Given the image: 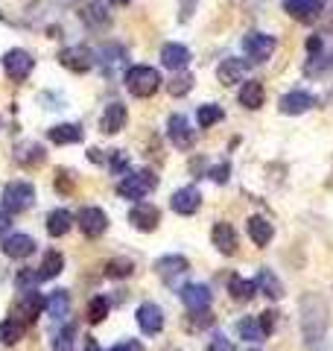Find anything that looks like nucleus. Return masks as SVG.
I'll return each instance as SVG.
<instances>
[{
  "label": "nucleus",
  "instance_id": "nucleus-1",
  "mask_svg": "<svg viewBox=\"0 0 333 351\" xmlns=\"http://www.w3.org/2000/svg\"><path fill=\"white\" fill-rule=\"evenodd\" d=\"M298 313H301V337L310 351H316V346H321V339L328 334V322H330V313H328V302L321 299L319 293H304L301 302H298Z\"/></svg>",
  "mask_w": 333,
  "mask_h": 351
},
{
  "label": "nucleus",
  "instance_id": "nucleus-2",
  "mask_svg": "<svg viewBox=\"0 0 333 351\" xmlns=\"http://www.w3.org/2000/svg\"><path fill=\"white\" fill-rule=\"evenodd\" d=\"M161 82H164L161 73L149 68V64H135V68L126 71V88L132 91V97H140V100L152 97L161 88Z\"/></svg>",
  "mask_w": 333,
  "mask_h": 351
},
{
  "label": "nucleus",
  "instance_id": "nucleus-3",
  "mask_svg": "<svg viewBox=\"0 0 333 351\" xmlns=\"http://www.w3.org/2000/svg\"><path fill=\"white\" fill-rule=\"evenodd\" d=\"M36 202V188L29 182H9L3 188V208L9 214H21Z\"/></svg>",
  "mask_w": 333,
  "mask_h": 351
},
{
  "label": "nucleus",
  "instance_id": "nucleus-4",
  "mask_svg": "<svg viewBox=\"0 0 333 351\" xmlns=\"http://www.w3.org/2000/svg\"><path fill=\"white\" fill-rule=\"evenodd\" d=\"M155 184H158V179L149 173V170H140V173H129L123 182L117 184V193L123 196V199H143L147 193L155 191Z\"/></svg>",
  "mask_w": 333,
  "mask_h": 351
},
{
  "label": "nucleus",
  "instance_id": "nucleus-5",
  "mask_svg": "<svg viewBox=\"0 0 333 351\" xmlns=\"http://www.w3.org/2000/svg\"><path fill=\"white\" fill-rule=\"evenodd\" d=\"M155 272L161 276V281L166 287H179V278L190 272V261L184 255H164L155 261Z\"/></svg>",
  "mask_w": 333,
  "mask_h": 351
},
{
  "label": "nucleus",
  "instance_id": "nucleus-6",
  "mask_svg": "<svg viewBox=\"0 0 333 351\" xmlns=\"http://www.w3.org/2000/svg\"><path fill=\"white\" fill-rule=\"evenodd\" d=\"M275 47H278L275 36H266V32H246L243 36V50L249 53L251 62H266L275 53Z\"/></svg>",
  "mask_w": 333,
  "mask_h": 351
},
{
  "label": "nucleus",
  "instance_id": "nucleus-7",
  "mask_svg": "<svg viewBox=\"0 0 333 351\" xmlns=\"http://www.w3.org/2000/svg\"><path fill=\"white\" fill-rule=\"evenodd\" d=\"M32 68H36V59L29 56L27 50H9L6 56H3V71L9 80H15V82H24L27 76L32 73Z\"/></svg>",
  "mask_w": 333,
  "mask_h": 351
},
{
  "label": "nucleus",
  "instance_id": "nucleus-8",
  "mask_svg": "<svg viewBox=\"0 0 333 351\" xmlns=\"http://www.w3.org/2000/svg\"><path fill=\"white\" fill-rule=\"evenodd\" d=\"M41 307H47V302L38 295V290H24L21 293V299L15 302V319L18 322H24V325H32L38 319V313H41Z\"/></svg>",
  "mask_w": 333,
  "mask_h": 351
},
{
  "label": "nucleus",
  "instance_id": "nucleus-9",
  "mask_svg": "<svg viewBox=\"0 0 333 351\" xmlns=\"http://www.w3.org/2000/svg\"><path fill=\"white\" fill-rule=\"evenodd\" d=\"M166 135H170L173 147H179V149H190L196 144V129L187 123L184 114H170V120H166Z\"/></svg>",
  "mask_w": 333,
  "mask_h": 351
},
{
  "label": "nucleus",
  "instance_id": "nucleus-10",
  "mask_svg": "<svg viewBox=\"0 0 333 351\" xmlns=\"http://www.w3.org/2000/svg\"><path fill=\"white\" fill-rule=\"evenodd\" d=\"M59 62H62V68H68L73 73H85L94 68V53L82 47V44H76V47H68L59 53Z\"/></svg>",
  "mask_w": 333,
  "mask_h": 351
},
{
  "label": "nucleus",
  "instance_id": "nucleus-11",
  "mask_svg": "<svg viewBox=\"0 0 333 351\" xmlns=\"http://www.w3.org/2000/svg\"><path fill=\"white\" fill-rule=\"evenodd\" d=\"M158 219H161V211L149 202H138L129 211V223L135 226L138 232H155V228H158Z\"/></svg>",
  "mask_w": 333,
  "mask_h": 351
},
{
  "label": "nucleus",
  "instance_id": "nucleus-12",
  "mask_svg": "<svg viewBox=\"0 0 333 351\" xmlns=\"http://www.w3.org/2000/svg\"><path fill=\"white\" fill-rule=\"evenodd\" d=\"M321 6H325V0H284V9L301 24H313L321 15Z\"/></svg>",
  "mask_w": 333,
  "mask_h": 351
},
{
  "label": "nucleus",
  "instance_id": "nucleus-13",
  "mask_svg": "<svg viewBox=\"0 0 333 351\" xmlns=\"http://www.w3.org/2000/svg\"><path fill=\"white\" fill-rule=\"evenodd\" d=\"M138 325H140V331L143 334H161V328H164V313H161V307L158 304H152V302H143L138 307Z\"/></svg>",
  "mask_w": 333,
  "mask_h": 351
},
{
  "label": "nucleus",
  "instance_id": "nucleus-14",
  "mask_svg": "<svg viewBox=\"0 0 333 351\" xmlns=\"http://www.w3.org/2000/svg\"><path fill=\"white\" fill-rule=\"evenodd\" d=\"M199 205H202V193H199L196 188H179L173 193V199H170V208L175 214H182V217L196 214Z\"/></svg>",
  "mask_w": 333,
  "mask_h": 351
},
{
  "label": "nucleus",
  "instance_id": "nucleus-15",
  "mask_svg": "<svg viewBox=\"0 0 333 351\" xmlns=\"http://www.w3.org/2000/svg\"><path fill=\"white\" fill-rule=\"evenodd\" d=\"M79 228L85 237H99L108 228V217L99 208H82L79 211Z\"/></svg>",
  "mask_w": 333,
  "mask_h": 351
},
{
  "label": "nucleus",
  "instance_id": "nucleus-16",
  "mask_svg": "<svg viewBox=\"0 0 333 351\" xmlns=\"http://www.w3.org/2000/svg\"><path fill=\"white\" fill-rule=\"evenodd\" d=\"M182 302L187 311H208L210 307V290L205 287V284H184V287L179 290Z\"/></svg>",
  "mask_w": 333,
  "mask_h": 351
},
{
  "label": "nucleus",
  "instance_id": "nucleus-17",
  "mask_svg": "<svg viewBox=\"0 0 333 351\" xmlns=\"http://www.w3.org/2000/svg\"><path fill=\"white\" fill-rule=\"evenodd\" d=\"M161 62H164V68H170V71H184L187 64H190V50L184 47V44L179 41H173V44H164L161 47Z\"/></svg>",
  "mask_w": 333,
  "mask_h": 351
},
{
  "label": "nucleus",
  "instance_id": "nucleus-18",
  "mask_svg": "<svg viewBox=\"0 0 333 351\" xmlns=\"http://www.w3.org/2000/svg\"><path fill=\"white\" fill-rule=\"evenodd\" d=\"M126 120H129L126 106L123 103H111L103 112V117H99V129H103L106 135H117V132L126 129Z\"/></svg>",
  "mask_w": 333,
  "mask_h": 351
},
{
  "label": "nucleus",
  "instance_id": "nucleus-19",
  "mask_svg": "<svg viewBox=\"0 0 333 351\" xmlns=\"http://www.w3.org/2000/svg\"><path fill=\"white\" fill-rule=\"evenodd\" d=\"M249 76V62L246 59H225L217 68V80L222 85H237Z\"/></svg>",
  "mask_w": 333,
  "mask_h": 351
},
{
  "label": "nucleus",
  "instance_id": "nucleus-20",
  "mask_svg": "<svg viewBox=\"0 0 333 351\" xmlns=\"http://www.w3.org/2000/svg\"><path fill=\"white\" fill-rule=\"evenodd\" d=\"M313 106H316V97L307 94V91H290V94L281 97V103H278V108H281L284 114H304Z\"/></svg>",
  "mask_w": 333,
  "mask_h": 351
},
{
  "label": "nucleus",
  "instance_id": "nucleus-21",
  "mask_svg": "<svg viewBox=\"0 0 333 351\" xmlns=\"http://www.w3.org/2000/svg\"><path fill=\"white\" fill-rule=\"evenodd\" d=\"M210 240H214V246L222 255H234L237 252V232H234V226H228V223H217L214 232H210Z\"/></svg>",
  "mask_w": 333,
  "mask_h": 351
},
{
  "label": "nucleus",
  "instance_id": "nucleus-22",
  "mask_svg": "<svg viewBox=\"0 0 333 351\" xmlns=\"http://www.w3.org/2000/svg\"><path fill=\"white\" fill-rule=\"evenodd\" d=\"M36 240H32L29 234H9L3 240V252L9 258H29L32 252H36Z\"/></svg>",
  "mask_w": 333,
  "mask_h": 351
},
{
  "label": "nucleus",
  "instance_id": "nucleus-23",
  "mask_svg": "<svg viewBox=\"0 0 333 351\" xmlns=\"http://www.w3.org/2000/svg\"><path fill=\"white\" fill-rule=\"evenodd\" d=\"M237 100H240V106H243V108H251V112H258V108L263 106V100H266L263 85H260V82H254V80L243 82L240 94H237Z\"/></svg>",
  "mask_w": 333,
  "mask_h": 351
},
{
  "label": "nucleus",
  "instance_id": "nucleus-24",
  "mask_svg": "<svg viewBox=\"0 0 333 351\" xmlns=\"http://www.w3.org/2000/svg\"><path fill=\"white\" fill-rule=\"evenodd\" d=\"M246 232H249V237H251V243L263 249V246L272 240V223H266L263 217H249Z\"/></svg>",
  "mask_w": 333,
  "mask_h": 351
},
{
  "label": "nucleus",
  "instance_id": "nucleus-25",
  "mask_svg": "<svg viewBox=\"0 0 333 351\" xmlns=\"http://www.w3.org/2000/svg\"><path fill=\"white\" fill-rule=\"evenodd\" d=\"M71 226H73V217H71V211H64V208H56V211L47 217V234L50 237L68 234Z\"/></svg>",
  "mask_w": 333,
  "mask_h": 351
},
{
  "label": "nucleus",
  "instance_id": "nucleus-26",
  "mask_svg": "<svg viewBox=\"0 0 333 351\" xmlns=\"http://www.w3.org/2000/svg\"><path fill=\"white\" fill-rule=\"evenodd\" d=\"M47 135H50L53 144H62L64 147V144H76V141H82V129L76 126V123H59V126H53Z\"/></svg>",
  "mask_w": 333,
  "mask_h": 351
},
{
  "label": "nucleus",
  "instance_id": "nucleus-27",
  "mask_svg": "<svg viewBox=\"0 0 333 351\" xmlns=\"http://www.w3.org/2000/svg\"><path fill=\"white\" fill-rule=\"evenodd\" d=\"M237 334L246 339V343H263V339L269 337V334L263 331L260 319H254V316H246V319H240V322H237Z\"/></svg>",
  "mask_w": 333,
  "mask_h": 351
},
{
  "label": "nucleus",
  "instance_id": "nucleus-28",
  "mask_svg": "<svg viewBox=\"0 0 333 351\" xmlns=\"http://www.w3.org/2000/svg\"><path fill=\"white\" fill-rule=\"evenodd\" d=\"M228 293L234 295L237 302H249V299H254V293H258V281H249V278L231 276V281H228Z\"/></svg>",
  "mask_w": 333,
  "mask_h": 351
},
{
  "label": "nucleus",
  "instance_id": "nucleus-29",
  "mask_svg": "<svg viewBox=\"0 0 333 351\" xmlns=\"http://www.w3.org/2000/svg\"><path fill=\"white\" fill-rule=\"evenodd\" d=\"M82 21L91 29H106L108 27V12H106V6L103 3H88L85 9H82Z\"/></svg>",
  "mask_w": 333,
  "mask_h": 351
},
{
  "label": "nucleus",
  "instance_id": "nucleus-30",
  "mask_svg": "<svg viewBox=\"0 0 333 351\" xmlns=\"http://www.w3.org/2000/svg\"><path fill=\"white\" fill-rule=\"evenodd\" d=\"M24 322H18L15 316L12 319H6V322H0V343L3 346H15V343H21L24 339Z\"/></svg>",
  "mask_w": 333,
  "mask_h": 351
},
{
  "label": "nucleus",
  "instance_id": "nucleus-31",
  "mask_svg": "<svg viewBox=\"0 0 333 351\" xmlns=\"http://www.w3.org/2000/svg\"><path fill=\"white\" fill-rule=\"evenodd\" d=\"M15 158L21 164H27V167H32V164H41L44 161V147L36 144V141H27V144H21L15 149Z\"/></svg>",
  "mask_w": 333,
  "mask_h": 351
},
{
  "label": "nucleus",
  "instance_id": "nucleus-32",
  "mask_svg": "<svg viewBox=\"0 0 333 351\" xmlns=\"http://www.w3.org/2000/svg\"><path fill=\"white\" fill-rule=\"evenodd\" d=\"M71 311V295L64 290H53V295L47 299V313L53 316V319H64Z\"/></svg>",
  "mask_w": 333,
  "mask_h": 351
},
{
  "label": "nucleus",
  "instance_id": "nucleus-33",
  "mask_svg": "<svg viewBox=\"0 0 333 351\" xmlns=\"http://www.w3.org/2000/svg\"><path fill=\"white\" fill-rule=\"evenodd\" d=\"M258 290H263L269 299H284V284L278 281V276H272L269 269H260L258 276Z\"/></svg>",
  "mask_w": 333,
  "mask_h": 351
},
{
  "label": "nucleus",
  "instance_id": "nucleus-34",
  "mask_svg": "<svg viewBox=\"0 0 333 351\" xmlns=\"http://www.w3.org/2000/svg\"><path fill=\"white\" fill-rule=\"evenodd\" d=\"M222 117H225V112H222L219 106H214V103H208V106H199V112H196V120H199V126H202V129L217 126Z\"/></svg>",
  "mask_w": 333,
  "mask_h": 351
},
{
  "label": "nucleus",
  "instance_id": "nucleus-35",
  "mask_svg": "<svg viewBox=\"0 0 333 351\" xmlns=\"http://www.w3.org/2000/svg\"><path fill=\"white\" fill-rule=\"evenodd\" d=\"M132 272H135V263H132L129 258H111L106 263V276L108 278H129Z\"/></svg>",
  "mask_w": 333,
  "mask_h": 351
},
{
  "label": "nucleus",
  "instance_id": "nucleus-36",
  "mask_svg": "<svg viewBox=\"0 0 333 351\" xmlns=\"http://www.w3.org/2000/svg\"><path fill=\"white\" fill-rule=\"evenodd\" d=\"M62 269H64V258L59 255V252H47V255H44V261H41V276H44V281L56 278Z\"/></svg>",
  "mask_w": 333,
  "mask_h": 351
},
{
  "label": "nucleus",
  "instance_id": "nucleus-37",
  "mask_svg": "<svg viewBox=\"0 0 333 351\" xmlns=\"http://www.w3.org/2000/svg\"><path fill=\"white\" fill-rule=\"evenodd\" d=\"M106 316H108V299H106V295H94L91 304H88V322L99 325Z\"/></svg>",
  "mask_w": 333,
  "mask_h": 351
},
{
  "label": "nucleus",
  "instance_id": "nucleus-38",
  "mask_svg": "<svg viewBox=\"0 0 333 351\" xmlns=\"http://www.w3.org/2000/svg\"><path fill=\"white\" fill-rule=\"evenodd\" d=\"M56 351H76V325H64L53 343Z\"/></svg>",
  "mask_w": 333,
  "mask_h": 351
},
{
  "label": "nucleus",
  "instance_id": "nucleus-39",
  "mask_svg": "<svg viewBox=\"0 0 333 351\" xmlns=\"http://www.w3.org/2000/svg\"><path fill=\"white\" fill-rule=\"evenodd\" d=\"M166 88H170V94H173V97H184V94L193 88V76L182 71V73H175V76H173L170 85H166Z\"/></svg>",
  "mask_w": 333,
  "mask_h": 351
},
{
  "label": "nucleus",
  "instance_id": "nucleus-40",
  "mask_svg": "<svg viewBox=\"0 0 333 351\" xmlns=\"http://www.w3.org/2000/svg\"><path fill=\"white\" fill-rule=\"evenodd\" d=\"M15 281H18L21 290H38V284L44 281V276H41V269H21Z\"/></svg>",
  "mask_w": 333,
  "mask_h": 351
},
{
  "label": "nucleus",
  "instance_id": "nucleus-41",
  "mask_svg": "<svg viewBox=\"0 0 333 351\" xmlns=\"http://www.w3.org/2000/svg\"><path fill=\"white\" fill-rule=\"evenodd\" d=\"M190 316H193V319H190L193 328H208V325H214V313H210V311H190Z\"/></svg>",
  "mask_w": 333,
  "mask_h": 351
},
{
  "label": "nucleus",
  "instance_id": "nucleus-42",
  "mask_svg": "<svg viewBox=\"0 0 333 351\" xmlns=\"http://www.w3.org/2000/svg\"><path fill=\"white\" fill-rule=\"evenodd\" d=\"M196 3H199V0H179V12H182V15H179V21H182V24H187V21H190Z\"/></svg>",
  "mask_w": 333,
  "mask_h": 351
},
{
  "label": "nucleus",
  "instance_id": "nucleus-43",
  "mask_svg": "<svg viewBox=\"0 0 333 351\" xmlns=\"http://www.w3.org/2000/svg\"><path fill=\"white\" fill-rule=\"evenodd\" d=\"M208 351H234V343H231V339H225V337H214L210 339V346H208Z\"/></svg>",
  "mask_w": 333,
  "mask_h": 351
},
{
  "label": "nucleus",
  "instance_id": "nucleus-44",
  "mask_svg": "<svg viewBox=\"0 0 333 351\" xmlns=\"http://www.w3.org/2000/svg\"><path fill=\"white\" fill-rule=\"evenodd\" d=\"M228 173H231L228 164H219V167L210 170V179H214L217 184H225V182H228Z\"/></svg>",
  "mask_w": 333,
  "mask_h": 351
},
{
  "label": "nucleus",
  "instance_id": "nucleus-45",
  "mask_svg": "<svg viewBox=\"0 0 333 351\" xmlns=\"http://www.w3.org/2000/svg\"><path fill=\"white\" fill-rule=\"evenodd\" d=\"M56 191H71V173H56Z\"/></svg>",
  "mask_w": 333,
  "mask_h": 351
},
{
  "label": "nucleus",
  "instance_id": "nucleus-46",
  "mask_svg": "<svg viewBox=\"0 0 333 351\" xmlns=\"http://www.w3.org/2000/svg\"><path fill=\"white\" fill-rule=\"evenodd\" d=\"M260 325H263V331H266V334H272V328H275V313H272V311L260 313Z\"/></svg>",
  "mask_w": 333,
  "mask_h": 351
},
{
  "label": "nucleus",
  "instance_id": "nucleus-47",
  "mask_svg": "<svg viewBox=\"0 0 333 351\" xmlns=\"http://www.w3.org/2000/svg\"><path fill=\"white\" fill-rule=\"evenodd\" d=\"M108 351H143V346L138 343V339H129V343H120V346L108 348Z\"/></svg>",
  "mask_w": 333,
  "mask_h": 351
},
{
  "label": "nucleus",
  "instance_id": "nucleus-48",
  "mask_svg": "<svg viewBox=\"0 0 333 351\" xmlns=\"http://www.w3.org/2000/svg\"><path fill=\"white\" fill-rule=\"evenodd\" d=\"M9 223H12V214H9L6 208L0 205V232H6V228H9Z\"/></svg>",
  "mask_w": 333,
  "mask_h": 351
},
{
  "label": "nucleus",
  "instance_id": "nucleus-49",
  "mask_svg": "<svg viewBox=\"0 0 333 351\" xmlns=\"http://www.w3.org/2000/svg\"><path fill=\"white\" fill-rule=\"evenodd\" d=\"M307 50L313 53V56H316V53H321V38H319V36H310V38H307Z\"/></svg>",
  "mask_w": 333,
  "mask_h": 351
},
{
  "label": "nucleus",
  "instance_id": "nucleus-50",
  "mask_svg": "<svg viewBox=\"0 0 333 351\" xmlns=\"http://www.w3.org/2000/svg\"><path fill=\"white\" fill-rule=\"evenodd\" d=\"M111 3H117V6H126V3H129V0H111Z\"/></svg>",
  "mask_w": 333,
  "mask_h": 351
},
{
  "label": "nucleus",
  "instance_id": "nucleus-51",
  "mask_svg": "<svg viewBox=\"0 0 333 351\" xmlns=\"http://www.w3.org/2000/svg\"><path fill=\"white\" fill-rule=\"evenodd\" d=\"M170 351H175V348H170Z\"/></svg>",
  "mask_w": 333,
  "mask_h": 351
},
{
  "label": "nucleus",
  "instance_id": "nucleus-52",
  "mask_svg": "<svg viewBox=\"0 0 333 351\" xmlns=\"http://www.w3.org/2000/svg\"><path fill=\"white\" fill-rule=\"evenodd\" d=\"M251 351H254V348H251Z\"/></svg>",
  "mask_w": 333,
  "mask_h": 351
}]
</instances>
